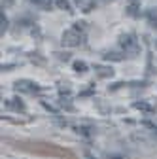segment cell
Returning <instances> with one entry per match:
<instances>
[{
	"label": "cell",
	"mask_w": 157,
	"mask_h": 159,
	"mask_svg": "<svg viewBox=\"0 0 157 159\" xmlns=\"http://www.w3.org/2000/svg\"><path fill=\"white\" fill-rule=\"evenodd\" d=\"M119 46L123 48V51L129 57H136L140 53V44H138V40H136L134 34H121L119 36Z\"/></svg>",
	"instance_id": "6da1fadb"
},
{
	"label": "cell",
	"mask_w": 157,
	"mask_h": 159,
	"mask_svg": "<svg viewBox=\"0 0 157 159\" xmlns=\"http://www.w3.org/2000/svg\"><path fill=\"white\" fill-rule=\"evenodd\" d=\"M63 46H68V48H76V46H80L83 42V30H78L76 27L68 29L63 32Z\"/></svg>",
	"instance_id": "7a4b0ae2"
},
{
	"label": "cell",
	"mask_w": 157,
	"mask_h": 159,
	"mask_svg": "<svg viewBox=\"0 0 157 159\" xmlns=\"http://www.w3.org/2000/svg\"><path fill=\"white\" fill-rule=\"evenodd\" d=\"M13 89H15V91H27V93L40 91L38 84H34V82H29V80H21V82H15V84H13Z\"/></svg>",
	"instance_id": "3957f363"
},
{
	"label": "cell",
	"mask_w": 157,
	"mask_h": 159,
	"mask_svg": "<svg viewBox=\"0 0 157 159\" xmlns=\"http://www.w3.org/2000/svg\"><path fill=\"white\" fill-rule=\"evenodd\" d=\"M95 74L99 76V78H112L114 70L110 66H95Z\"/></svg>",
	"instance_id": "277c9868"
},
{
	"label": "cell",
	"mask_w": 157,
	"mask_h": 159,
	"mask_svg": "<svg viewBox=\"0 0 157 159\" xmlns=\"http://www.w3.org/2000/svg\"><path fill=\"white\" fill-rule=\"evenodd\" d=\"M76 4L80 6V10H82V11L89 13V11L95 8V0H76Z\"/></svg>",
	"instance_id": "5b68a950"
},
{
	"label": "cell",
	"mask_w": 157,
	"mask_h": 159,
	"mask_svg": "<svg viewBox=\"0 0 157 159\" xmlns=\"http://www.w3.org/2000/svg\"><path fill=\"white\" fill-rule=\"evenodd\" d=\"M6 106H8L10 110H15V112H23V110H25V104L19 101V98H11V101H8Z\"/></svg>",
	"instance_id": "8992f818"
},
{
	"label": "cell",
	"mask_w": 157,
	"mask_h": 159,
	"mask_svg": "<svg viewBox=\"0 0 157 159\" xmlns=\"http://www.w3.org/2000/svg\"><path fill=\"white\" fill-rule=\"evenodd\" d=\"M104 59H106V61H123L125 55L123 53H117V51H106Z\"/></svg>",
	"instance_id": "52a82bcc"
},
{
	"label": "cell",
	"mask_w": 157,
	"mask_h": 159,
	"mask_svg": "<svg viewBox=\"0 0 157 159\" xmlns=\"http://www.w3.org/2000/svg\"><path fill=\"white\" fill-rule=\"evenodd\" d=\"M146 17H148V25L151 29H157V10H150L146 13Z\"/></svg>",
	"instance_id": "ba28073f"
},
{
	"label": "cell",
	"mask_w": 157,
	"mask_h": 159,
	"mask_svg": "<svg viewBox=\"0 0 157 159\" xmlns=\"http://www.w3.org/2000/svg\"><path fill=\"white\" fill-rule=\"evenodd\" d=\"M72 68L78 74H83V72H87V63H83V61H74L72 63Z\"/></svg>",
	"instance_id": "9c48e42d"
},
{
	"label": "cell",
	"mask_w": 157,
	"mask_h": 159,
	"mask_svg": "<svg viewBox=\"0 0 157 159\" xmlns=\"http://www.w3.org/2000/svg\"><path fill=\"white\" fill-rule=\"evenodd\" d=\"M55 4H57V8H59V10H65V11H68V13H72V11H74L68 0H55Z\"/></svg>",
	"instance_id": "30bf717a"
},
{
	"label": "cell",
	"mask_w": 157,
	"mask_h": 159,
	"mask_svg": "<svg viewBox=\"0 0 157 159\" xmlns=\"http://www.w3.org/2000/svg\"><path fill=\"white\" fill-rule=\"evenodd\" d=\"M127 13H129L131 17H138V15H140V11H138V2H131V6L127 8Z\"/></svg>",
	"instance_id": "8fae6325"
},
{
	"label": "cell",
	"mask_w": 157,
	"mask_h": 159,
	"mask_svg": "<svg viewBox=\"0 0 157 159\" xmlns=\"http://www.w3.org/2000/svg\"><path fill=\"white\" fill-rule=\"evenodd\" d=\"M30 2H34L38 8H42V10H51V0H30Z\"/></svg>",
	"instance_id": "7c38bea8"
},
{
	"label": "cell",
	"mask_w": 157,
	"mask_h": 159,
	"mask_svg": "<svg viewBox=\"0 0 157 159\" xmlns=\"http://www.w3.org/2000/svg\"><path fill=\"white\" fill-rule=\"evenodd\" d=\"M6 30H8V17H6L4 11H2V13H0V32L4 34Z\"/></svg>",
	"instance_id": "4fadbf2b"
},
{
	"label": "cell",
	"mask_w": 157,
	"mask_h": 159,
	"mask_svg": "<svg viewBox=\"0 0 157 159\" xmlns=\"http://www.w3.org/2000/svg\"><path fill=\"white\" fill-rule=\"evenodd\" d=\"M132 106H134L136 110H146V112H151V110H153V108H151L150 104H146V102H134Z\"/></svg>",
	"instance_id": "5bb4252c"
},
{
	"label": "cell",
	"mask_w": 157,
	"mask_h": 159,
	"mask_svg": "<svg viewBox=\"0 0 157 159\" xmlns=\"http://www.w3.org/2000/svg\"><path fill=\"white\" fill-rule=\"evenodd\" d=\"M123 85H125L123 82H117V84H114V85H110V87H108V91H115V89H119V87H123Z\"/></svg>",
	"instance_id": "9a60e30c"
},
{
	"label": "cell",
	"mask_w": 157,
	"mask_h": 159,
	"mask_svg": "<svg viewBox=\"0 0 157 159\" xmlns=\"http://www.w3.org/2000/svg\"><path fill=\"white\" fill-rule=\"evenodd\" d=\"M57 55H59V59H61V61H65V63L70 61V55H68V53H57Z\"/></svg>",
	"instance_id": "2e32d148"
},
{
	"label": "cell",
	"mask_w": 157,
	"mask_h": 159,
	"mask_svg": "<svg viewBox=\"0 0 157 159\" xmlns=\"http://www.w3.org/2000/svg\"><path fill=\"white\" fill-rule=\"evenodd\" d=\"M61 106H63V108H66V110H70V112L74 110V106H72V104H68V102H65V101H61Z\"/></svg>",
	"instance_id": "e0dca14e"
},
{
	"label": "cell",
	"mask_w": 157,
	"mask_h": 159,
	"mask_svg": "<svg viewBox=\"0 0 157 159\" xmlns=\"http://www.w3.org/2000/svg\"><path fill=\"white\" fill-rule=\"evenodd\" d=\"M42 106H44V108H46V110H49V112H53V114H57V110H55V108H53V106H49V104H47V102H42Z\"/></svg>",
	"instance_id": "ac0fdd59"
},
{
	"label": "cell",
	"mask_w": 157,
	"mask_h": 159,
	"mask_svg": "<svg viewBox=\"0 0 157 159\" xmlns=\"http://www.w3.org/2000/svg\"><path fill=\"white\" fill-rule=\"evenodd\" d=\"M2 4L8 8V6H11V4H13V0H2Z\"/></svg>",
	"instance_id": "d6986e66"
},
{
	"label": "cell",
	"mask_w": 157,
	"mask_h": 159,
	"mask_svg": "<svg viewBox=\"0 0 157 159\" xmlns=\"http://www.w3.org/2000/svg\"><path fill=\"white\" fill-rule=\"evenodd\" d=\"M131 2H138V0H131Z\"/></svg>",
	"instance_id": "ffe728a7"
},
{
	"label": "cell",
	"mask_w": 157,
	"mask_h": 159,
	"mask_svg": "<svg viewBox=\"0 0 157 159\" xmlns=\"http://www.w3.org/2000/svg\"><path fill=\"white\" fill-rule=\"evenodd\" d=\"M155 48H157V40H155Z\"/></svg>",
	"instance_id": "44dd1931"
}]
</instances>
